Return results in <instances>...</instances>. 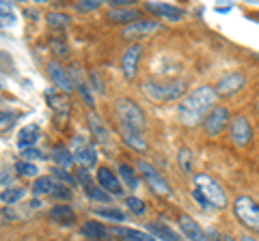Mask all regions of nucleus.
<instances>
[{"label":"nucleus","mask_w":259,"mask_h":241,"mask_svg":"<svg viewBox=\"0 0 259 241\" xmlns=\"http://www.w3.org/2000/svg\"><path fill=\"white\" fill-rule=\"evenodd\" d=\"M216 95H218L216 88H212V86H201V88L192 90L182 102V105H179V119H182V123L188 125V127L197 125L199 120L203 123V119L210 114L212 105L216 102Z\"/></svg>","instance_id":"nucleus-1"},{"label":"nucleus","mask_w":259,"mask_h":241,"mask_svg":"<svg viewBox=\"0 0 259 241\" xmlns=\"http://www.w3.org/2000/svg\"><path fill=\"white\" fill-rule=\"evenodd\" d=\"M192 198L207 211L227 207V194L222 192V188L210 177V174H194Z\"/></svg>","instance_id":"nucleus-2"},{"label":"nucleus","mask_w":259,"mask_h":241,"mask_svg":"<svg viewBox=\"0 0 259 241\" xmlns=\"http://www.w3.org/2000/svg\"><path fill=\"white\" fill-rule=\"evenodd\" d=\"M114 114H117L119 127L143 136V132H145V114L132 99H117L114 102Z\"/></svg>","instance_id":"nucleus-3"},{"label":"nucleus","mask_w":259,"mask_h":241,"mask_svg":"<svg viewBox=\"0 0 259 241\" xmlns=\"http://www.w3.org/2000/svg\"><path fill=\"white\" fill-rule=\"evenodd\" d=\"M147 95H151L158 102H168V99H177L184 93V82H156V80H149L143 84Z\"/></svg>","instance_id":"nucleus-4"},{"label":"nucleus","mask_w":259,"mask_h":241,"mask_svg":"<svg viewBox=\"0 0 259 241\" xmlns=\"http://www.w3.org/2000/svg\"><path fill=\"white\" fill-rule=\"evenodd\" d=\"M233 211H236V215L244 224L259 233V205L255 200L248 198V196H240L236 200V205H233Z\"/></svg>","instance_id":"nucleus-5"},{"label":"nucleus","mask_w":259,"mask_h":241,"mask_svg":"<svg viewBox=\"0 0 259 241\" xmlns=\"http://www.w3.org/2000/svg\"><path fill=\"white\" fill-rule=\"evenodd\" d=\"M72 153L74 157H76V162L82 166V168H93L97 162V151L93 147L89 140L80 138V136H76V138L72 140Z\"/></svg>","instance_id":"nucleus-6"},{"label":"nucleus","mask_w":259,"mask_h":241,"mask_svg":"<svg viewBox=\"0 0 259 241\" xmlns=\"http://www.w3.org/2000/svg\"><path fill=\"white\" fill-rule=\"evenodd\" d=\"M33 192L37 194V196L50 194V196H54V198H61V200H69V198H72V192H69L67 185L58 183V181H54L52 177H39V179H35Z\"/></svg>","instance_id":"nucleus-7"},{"label":"nucleus","mask_w":259,"mask_h":241,"mask_svg":"<svg viewBox=\"0 0 259 241\" xmlns=\"http://www.w3.org/2000/svg\"><path fill=\"white\" fill-rule=\"evenodd\" d=\"M136 166H138V170L143 172V177H145V181L149 183V188H151L153 192L160 194V196H168V194H171V185L164 181V177L158 172L156 168H153L151 164H147L145 159H141Z\"/></svg>","instance_id":"nucleus-8"},{"label":"nucleus","mask_w":259,"mask_h":241,"mask_svg":"<svg viewBox=\"0 0 259 241\" xmlns=\"http://www.w3.org/2000/svg\"><path fill=\"white\" fill-rule=\"evenodd\" d=\"M201 125H203V129H205L207 136H218V134H222L227 125H231V123H229V112H227V108H212L210 114L203 119Z\"/></svg>","instance_id":"nucleus-9"},{"label":"nucleus","mask_w":259,"mask_h":241,"mask_svg":"<svg viewBox=\"0 0 259 241\" xmlns=\"http://www.w3.org/2000/svg\"><path fill=\"white\" fill-rule=\"evenodd\" d=\"M87 120H89V127H91V134H93V138H95V142L99 144V147H104L106 151H111L112 136H111V129L106 127V123H104L95 112H89Z\"/></svg>","instance_id":"nucleus-10"},{"label":"nucleus","mask_w":259,"mask_h":241,"mask_svg":"<svg viewBox=\"0 0 259 241\" xmlns=\"http://www.w3.org/2000/svg\"><path fill=\"white\" fill-rule=\"evenodd\" d=\"M231 140L238 144V147H246L253 138V129H251V123H248L246 117H236L231 120Z\"/></svg>","instance_id":"nucleus-11"},{"label":"nucleus","mask_w":259,"mask_h":241,"mask_svg":"<svg viewBox=\"0 0 259 241\" xmlns=\"http://www.w3.org/2000/svg\"><path fill=\"white\" fill-rule=\"evenodd\" d=\"M160 30V24L158 22H151V19H141V22H134V24H128L123 28V37L126 39H143V37H149L151 33Z\"/></svg>","instance_id":"nucleus-12"},{"label":"nucleus","mask_w":259,"mask_h":241,"mask_svg":"<svg viewBox=\"0 0 259 241\" xmlns=\"http://www.w3.org/2000/svg\"><path fill=\"white\" fill-rule=\"evenodd\" d=\"M48 75L58 88L65 90V93H72V90H74L72 75H69V71H65V69L61 67V63H56V60L48 63Z\"/></svg>","instance_id":"nucleus-13"},{"label":"nucleus","mask_w":259,"mask_h":241,"mask_svg":"<svg viewBox=\"0 0 259 241\" xmlns=\"http://www.w3.org/2000/svg\"><path fill=\"white\" fill-rule=\"evenodd\" d=\"M97 181H99V185H102V188L106 189L108 194H112V196H123V185H121V181H119L117 174H112L111 168H106V166H99V168H97Z\"/></svg>","instance_id":"nucleus-14"},{"label":"nucleus","mask_w":259,"mask_h":241,"mask_svg":"<svg viewBox=\"0 0 259 241\" xmlns=\"http://www.w3.org/2000/svg\"><path fill=\"white\" fill-rule=\"evenodd\" d=\"M141 54H143V45H130L126 50L121 58V69H123V75L126 78H136V69H138V60H141Z\"/></svg>","instance_id":"nucleus-15"},{"label":"nucleus","mask_w":259,"mask_h":241,"mask_svg":"<svg viewBox=\"0 0 259 241\" xmlns=\"http://www.w3.org/2000/svg\"><path fill=\"white\" fill-rule=\"evenodd\" d=\"M179 226H182V233L190 241H212L210 235H207V230H203L190 215H186V213L179 215Z\"/></svg>","instance_id":"nucleus-16"},{"label":"nucleus","mask_w":259,"mask_h":241,"mask_svg":"<svg viewBox=\"0 0 259 241\" xmlns=\"http://www.w3.org/2000/svg\"><path fill=\"white\" fill-rule=\"evenodd\" d=\"M145 9L149 13H156L164 19H171V22H179L184 17V11L175 4H164V2H145Z\"/></svg>","instance_id":"nucleus-17"},{"label":"nucleus","mask_w":259,"mask_h":241,"mask_svg":"<svg viewBox=\"0 0 259 241\" xmlns=\"http://www.w3.org/2000/svg\"><path fill=\"white\" fill-rule=\"evenodd\" d=\"M244 82H246V78H244L242 73H229L216 84V93L218 95H233L244 86Z\"/></svg>","instance_id":"nucleus-18"},{"label":"nucleus","mask_w":259,"mask_h":241,"mask_svg":"<svg viewBox=\"0 0 259 241\" xmlns=\"http://www.w3.org/2000/svg\"><path fill=\"white\" fill-rule=\"evenodd\" d=\"M82 235L89 239H93V241H112L114 239L112 230L108 228V226L99 224V222H87L82 226Z\"/></svg>","instance_id":"nucleus-19"},{"label":"nucleus","mask_w":259,"mask_h":241,"mask_svg":"<svg viewBox=\"0 0 259 241\" xmlns=\"http://www.w3.org/2000/svg\"><path fill=\"white\" fill-rule=\"evenodd\" d=\"M41 138V129H39V125L37 123H31V125H26V127H22L19 129V134H18V147L19 149H31L35 147V142Z\"/></svg>","instance_id":"nucleus-20"},{"label":"nucleus","mask_w":259,"mask_h":241,"mask_svg":"<svg viewBox=\"0 0 259 241\" xmlns=\"http://www.w3.org/2000/svg\"><path fill=\"white\" fill-rule=\"evenodd\" d=\"M50 220L61 226H74L76 224V213L69 205H56V207L50 209Z\"/></svg>","instance_id":"nucleus-21"},{"label":"nucleus","mask_w":259,"mask_h":241,"mask_svg":"<svg viewBox=\"0 0 259 241\" xmlns=\"http://www.w3.org/2000/svg\"><path fill=\"white\" fill-rule=\"evenodd\" d=\"M111 230H112L114 239H119V241H156V239H153V235L143 233V230L121 228V226H114V228H111Z\"/></svg>","instance_id":"nucleus-22"},{"label":"nucleus","mask_w":259,"mask_h":241,"mask_svg":"<svg viewBox=\"0 0 259 241\" xmlns=\"http://www.w3.org/2000/svg\"><path fill=\"white\" fill-rule=\"evenodd\" d=\"M108 17L112 19V22H141V11L138 9H132V7H112L111 11H108Z\"/></svg>","instance_id":"nucleus-23"},{"label":"nucleus","mask_w":259,"mask_h":241,"mask_svg":"<svg viewBox=\"0 0 259 241\" xmlns=\"http://www.w3.org/2000/svg\"><path fill=\"white\" fill-rule=\"evenodd\" d=\"M147 230H149V235H153V237H160L164 241H182V237H179L177 233H173L168 226H164V224H147Z\"/></svg>","instance_id":"nucleus-24"},{"label":"nucleus","mask_w":259,"mask_h":241,"mask_svg":"<svg viewBox=\"0 0 259 241\" xmlns=\"http://www.w3.org/2000/svg\"><path fill=\"white\" fill-rule=\"evenodd\" d=\"M119 132H121V138H123V142H126L128 147H132L136 151H145L147 149V142H145V138H143L141 134L130 132V129H123V127H119Z\"/></svg>","instance_id":"nucleus-25"},{"label":"nucleus","mask_w":259,"mask_h":241,"mask_svg":"<svg viewBox=\"0 0 259 241\" xmlns=\"http://www.w3.org/2000/svg\"><path fill=\"white\" fill-rule=\"evenodd\" d=\"M52 159L56 162L58 168H65V170H67L69 166L76 162L74 153H69V151L65 149V147H54V149H52Z\"/></svg>","instance_id":"nucleus-26"},{"label":"nucleus","mask_w":259,"mask_h":241,"mask_svg":"<svg viewBox=\"0 0 259 241\" xmlns=\"http://www.w3.org/2000/svg\"><path fill=\"white\" fill-rule=\"evenodd\" d=\"M119 177H121V181L128 185L130 189H136V188H138V179H136V174H134V170L130 168L128 164H119Z\"/></svg>","instance_id":"nucleus-27"},{"label":"nucleus","mask_w":259,"mask_h":241,"mask_svg":"<svg viewBox=\"0 0 259 241\" xmlns=\"http://www.w3.org/2000/svg\"><path fill=\"white\" fill-rule=\"evenodd\" d=\"M16 172L19 174V177H37L39 174V168L31 162H26V159H22V162L16 164Z\"/></svg>","instance_id":"nucleus-28"},{"label":"nucleus","mask_w":259,"mask_h":241,"mask_svg":"<svg viewBox=\"0 0 259 241\" xmlns=\"http://www.w3.org/2000/svg\"><path fill=\"white\" fill-rule=\"evenodd\" d=\"M24 196H26V189H24V188H13V189H7V192H2V203H7V205L18 203V200H22Z\"/></svg>","instance_id":"nucleus-29"},{"label":"nucleus","mask_w":259,"mask_h":241,"mask_svg":"<svg viewBox=\"0 0 259 241\" xmlns=\"http://www.w3.org/2000/svg\"><path fill=\"white\" fill-rule=\"evenodd\" d=\"M67 24H69V15H65V13H48V26L65 28Z\"/></svg>","instance_id":"nucleus-30"},{"label":"nucleus","mask_w":259,"mask_h":241,"mask_svg":"<svg viewBox=\"0 0 259 241\" xmlns=\"http://www.w3.org/2000/svg\"><path fill=\"white\" fill-rule=\"evenodd\" d=\"M126 205H128V209L132 211L134 215H143V213H145V203H143L141 198H136V196H130V198H126Z\"/></svg>","instance_id":"nucleus-31"},{"label":"nucleus","mask_w":259,"mask_h":241,"mask_svg":"<svg viewBox=\"0 0 259 241\" xmlns=\"http://www.w3.org/2000/svg\"><path fill=\"white\" fill-rule=\"evenodd\" d=\"M177 159H179V166H182L184 172H190V170H192V153H190V151L182 149V151H179V155H177Z\"/></svg>","instance_id":"nucleus-32"},{"label":"nucleus","mask_w":259,"mask_h":241,"mask_svg":"<svg viewBox=\"0 0 259 241\" xmlns=\"http://www.w3.org/2000/svg\"><path fill=\"white\" fill-rule=\"evenodd\" d=\"M99 215H104V218H108V220H114V222H123V220H126V213H123V211H119V209H95Z\"/></svg>","instance_id":"nucleus-33"},{"label":"nucleus","mask_w":259,"mask_h":241,"mask_svg":"<svg viewBox=\"0 0 259 241\" xmlns=\"http://www.w3.org/2000/svg\"><path fill=\"white\" fill-rule=\"evenodd\" d=\"M87 194H89V198L99 200V203H108L111 200V194H104V188H95V185L87 188Z\"/></svg>","instance_id":"nucleus-34"},{"label":"nucleus","mask_w":259,"mask_h":241,"mask_svg":"<svg viewBox=\"0 0 259 241\" xmlns=\"http://www.w3.org/2000/svg\"><path fill=\"white\" fill-rule=\"evenodd\" d=\"M48 102H50V105H52L54 110H63V112H67V103H65L61 97H56L52 90H48Z\"/></svg>","instance_id":"nucleus-35"},{"label":"nucleus","mask_w":259,"mask_h":241,"mask_svg":"<svg viewBox=\"0 0 259 241\" xmlns=\"http://www.w3.org/2000/svg\"><path fill=\"white\" fill-rule=\"evenodd\" d=\"M97 7H99L97 0H82V2H76L78 11H93V9H97Z\"/></svg>","instance_id":"nucleus-36"},{"label":"nucleus","mask_w":259,"mask_h":241,"mask_svg":"<svg viewBox=\"0 0 259 241\" xmlns=\"http://www.w3.org/2000/svg\"><path fill=\"white\" fill-rule=\"evenodd\" d=\"M52 172L56 174V179H63V181H67V183H78V181L74 179L72 174H69V172H67V170H65V168H58V166H56V168H54Z\"/></svg>","instance_id":"nucleus-37"},{"label":"nucleus","mask_w":259,"mask_h":241,"mask_svg":"<svg viewBox=\"0 0 259 241\" xmlns=\"http://www.w3.org/2000/svg\"><path fill=\"white\" fill-rule=\"evenodd\" d=\"M22 157H24V159H39V157H43V153H41L39 149L31 147V149H24V151H22Z\"/></svg>","instance_id":"nucleus-38"},{"label":"nucleus","mask_w":259,"mask_h":241,"mask_svg":"<svg viewBox=\"0 0 259 241\" xmlns=\"http://www.w3.org/2000/svg\"><path fill=\"white\" fill-rule=\"evenodd\" d=\"M7 11H11V4L2 2V24H13V15L7 13Z\"/></svg>","instance_id":"nucleus-39"},{"label":"nucleus","mask_w":259,"mask_h":241,"mask_svg":"<svg viewBox=\"0 0 259 241\" xmlns=\"http://www.w3.org/2000/svg\"><path fill=\"white\" fill-rule=\"evenodd\" d=\"M50 45H52V48L56 50L58 54H63V56H65V54H67V45H65L63 41H58L56 37H52V41H50Z\"/></svg>","instance_id":"nucleus-40"},{"label":"nucleus","mask_w":259,"mask_h":241,"mask_svg":"<svg viewBox=\"0 0 259 241\" xmlns=\"http://www.w3.org/2000/svg\"><path fill=\"white\" fill-rule=\"evenodd\" d=\"M78 90H80V95L84 97V102H87L89 105H93V97H91V93H89V86H84V84H80V86H78Z\"/></svg>","instance_id":"nucleus-41"},{"label":"nucleus","mask_w":259,"mask_h":241,"mask_svg":"<svg viewBox=\"0 0 259 241\" xmlns=\"http://www.w3.org/2000/svg\"><path fill=\"white\" fill-rule=\"evenodd\" d=\"M89 80H91V84L99 90V93H104V84H102V80H99L97 73H91V75H89Z\"/></svg>","instance_id":"nucleus-42"},{"label":"nucleus","mask_w":259,"mask_h":241,"mask_svg":"<svg viewBox=\"0 0 259 241\" xmlns=\"http://www.w3.org/2000/svg\"><path fill=\"white\" fill-rule=\"evenodd\" d=\"M11 120H13V114L2 112V127H7V125H11Z\"/></svg>","instance_id":"nucleus-43"},{"label":"nucleus","mask_w":259,"mask_h":241,"mask_svg":"<svg viewBox=\"0 0 259 241\" xmlns=\"http://www.w3.org/2000/svg\"><path fill=\"white\" fill-rule=\"evenodd\" d=\"M240 241H257V239H253L251 235H242V237H240Z\"/></svg>","instance_id":"nucleus-44"},{"label":"nucleus","mask_w":259,"mask_h":241,"mask_svg":"<svg viewBox=\"0 0 259 241\" xmlns=\"http://www.w3.org/2000/svg\"><path fill=\"white\" fill-rule=\"evenodd\" d=\"M216 11H218V13H227V11H229V7H218Z\"/></svg>","instance_id":"nucleus-45"},{"label":"nucleus","mask_w":259,"mask_h":241,"mask_svg":"<svg viewBox=\"0 0 259 241\" xmlns=\"http://www.w3.org/2000/svg\"><path fill=\"white\" fill-rule=\"evenodd\" d=\"M222 241H236V239H233L231 235H225V237H222Z\"/></svg>","instance_id":"nucleus-46"}]
</instances>
